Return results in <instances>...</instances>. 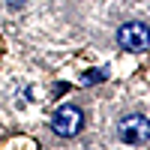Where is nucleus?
I'll return each instance as SVG.
<instances>
[{
  "mask_svg": "<svg viewBox=\"0 0 150 150\" xmlns=\"http://www.w3.org/2000/svg\"><path fill=\"white\" fill-rule=\"evenodd\" d=\"M84 126V114L75 105H60L51 117V129L60 135V138H72V135H78Z\"/></svg>",
  "mask_w": 150,
  "mask_h": 150,
  "instance_id": "obj_1",
  "label": "nucleus"
},
{
  "mask_svg": "<svg viewBox=\"0 0 150 150\" xmlns=\"http://www.w3.org/2000/svg\"><path fill=\"white\" fill-rule=\"evenodd\" d=\"M117 42L126 51H144V48H150V30L141 21H129L117 30Z\"/></svg>",
  "mask_w": 150,
  "mask_h": 150,
  "instance_id": "obj_2",
  "label": "nucleus"
},
{
  "mask_svg": "<svg viewBox=\"0 0 150 150\" xmlns=\"http://www.w3.org/2000/svg\"><path fill=\"white\" fill-rule=\"evenodd\" d=\"M120 138L126 144H144L150 138V120L144 114H129L120 120Z\"/></svg>",
  "mask_w": 150,
  "mask_h": 150,
  "instance_id": "obj_3",
  "label": "nucleus"
},
{
  "mask_svg": "<svg viewBox=\"0 0 150 150\" xmlns=\"http://www.w3.org/2000/svg\"><path fill=\"white\" fill-rule=\"evenodd\" d=\"M99 78H105V69H99V72H87V75H84V81H99Z\"/></svg>",
  "mask_w": 150,
  "mask_h": 150,
  "instance_id": "obj_4",
  "label": "nucleus"
}]
</instances>
